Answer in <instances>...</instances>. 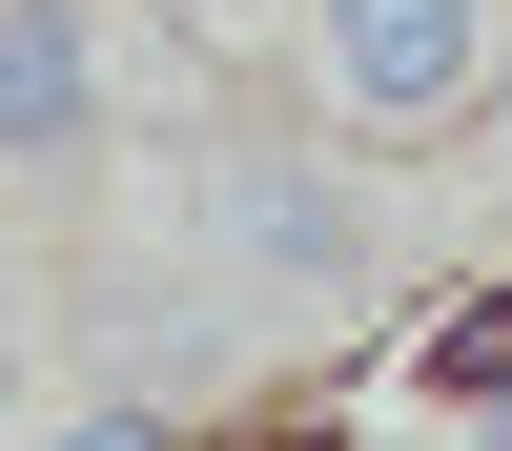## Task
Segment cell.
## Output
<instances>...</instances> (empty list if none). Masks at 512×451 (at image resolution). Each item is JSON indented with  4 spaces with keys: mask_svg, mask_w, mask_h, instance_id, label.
Segmentation results:
<instances>
[{
    "mask_svg": "<svg viewBox=\"0 0 512 451\" xmlns=\"http://www.w3.org/2000/svg\"><path fill=\"white\" fill-rule=\"evenodd\" d=\"M512 82V0H308V123L328 144H451Z\"/></svg>",
    "mask_w": 512,
    "mask_h": 451,
    "instance_id": "obj_1",
    "label": "cell"
},
{
    "mask_svg": "<svg viewBox=\"0 0 512 451\" xmlns=\"http://www.w3.org/2000/svg\"><path fill=\"white\" fill-rule=\"evenodd\" d=\"M0 164H21V205H62L103 164V21L82 0H0Z\"/></svg>",
    "mask_w": 512,
    "mask_h": 451,
    "instance_id": "obj_2",
    "label": "cell"
},
{
    "mask_svg": "<svg viewBox=\"0 0 512 451\" xmlns=\"http://www.w3.org/2000/svg\"><path fill=\"white\" fill-rule=\"evenodd\" d=\"M226 246L267 287H349L369 267V205H349V164H308V144H226Z\"/></svg>",
    "mask_w": 512,
    "mask_h": 451,
    "instance_id": "obj_3",
    "label": "cell"
},
{
    "mask_svg": "<svg viewBox=\"0 0 512 451\" xmlns=\"http://www.w3.org/2000/svg\"><path fill=\"white\" fill-rule=\"evenodd\" d=\"M41 451H185V431H164V410H123V390H103V410H62V431H41Z\"/></svg>",
    "mask_w": 512,
    "mask_h": 451,
    "instance_id": "obj_4",
    "label": "cell"
},
{
    "mask_svg": "<svg viewBox=\"0 0 512 451\" xmlns=\"http://www.w3.org/2000/svg\"><path fill=\"white\" fill-rule=\"evenodd\" d=\"M451 431H472V451H512V349L472 369V410H451Z\"/></svg>",
    "mask_w": 512,
    "mask_h": 451,
    "instance_id": "obj_5",
    "label": "cell"
}]
</instances>
